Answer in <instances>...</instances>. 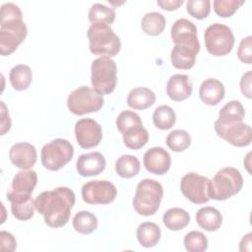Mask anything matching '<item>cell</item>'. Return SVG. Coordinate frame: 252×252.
Wrapping results in <instances>:
<instances>
[{"instance_id":"ffe728a7","label":"cell","mask_w":252,"mask_h":252,"mask_svg":"<svg viewBox=\"0 0 252 252\" xmlns=\"http://www.w3.org/2000/svg\"><path fill=\"white\" fill-rule=\"evenodd\" d=\"M225 89L223 84L215 78H209L200 86L199 96L201 100L208 105H217L224 97Z\"/></svg>"},{"instance_id":"d4e9b609","label":"cell","mask_w":252,"mask_h":252,"mask_svg":"<svg viewBox=\"0 0 252 252\" xmlns=\"http://www.w3.org/2000/svg\"><path fill=\"white\" fill-rule=\"evenodd\" d=\"M162 221L169 230L177 231L186 227L190 222V216L184 209L170 208L162 216Z\"/></svg>"},{"instance_id":"83f0119b","label":"cell","mask_w":252,"mask_h":252,"mask_svg":"<svg viewBox=\"0 0 252 252\" xmlns=\"http://www.w3.org/2000/svg\"><path fill=\"white\" fill-rule=\"evenodd\" d=\"M124 145L131 150H139L143 148L149 141V132L143 125L130 128L122 133Z\"/></svg>"},{"instance_id":"44dd1931","label":"cell","mask_w":252,"mask_h":252,"mask_svg":"<svg viewBox=\"0 0 252 252\" xmlns=\"http://www.w3.org/2000/svg\"><path fill=\"white\" fill-rule=\"evenodd\" d=\"M200 50L190 46L175 44L170 52V60L176 69L189 70L196 62V56Z\"/></svg>"},{"instance_id":"9c48e42d","label":"cell","mask_w":252,"mask_h":252,"mask_svg":"<svg viewBox=\"0 0 252 252\" xmlns=\"http://www.w3.org/2000/svg\"><path fill=\"white\" fill-rule=\"evenodd\" d=\"M205 45L207 51L215 56L228 54L234 45V35L229 27L215 23L205 31Z\"/></svg>"},{"instance_id":"b9f144b4","label":"cell","mask_w":252,"mask_h":252,"mask_svg":"<svg viewBox=\"0 0 252 252\" xmlns=\"http://www.w3.org/2000/svg\"><path fill=\"white\" fill-rule=\"evenodd\" d=\"M0 104H1V117H2L1 118V135H4L11 128V119L4 101H0Z\"/></svg>"},{"instance_id":"ba28073f","label":"cell","mask_w":252,"mask_h":252,"mask_svg":"<svg viewBox=\"0 0 252 252\" xmlns=\"http://www.w3.org/2000/svg\"><path fill=\"white\" fill-rule=\"evenodd\" d=\"M102 94L88 86H81L71 92L67 98L68 109L76 115L96 112L103 106Z\"/></svg>"},{"instance_id":"d6986e66","label":"cell","mask_w":252,"mask_h":252,"mask_svg":"<svg viewBox=\"0 0 252 252\" xmlns=\"http://www.w3.org/2000/svg\"><path fill=\"white\" fill-rule=\"evenodd\" d=\"M192 91V83L185 74H174L166 83V94L174 101H182L188 98Z\"/></svg>"},{"instance_id":"7c38bea8","label":"cell","mask_w":252,"mask_h":252,"mask_svg":"<svg viewBox=\"0 0 252 252\" xmlns=\"http://www.w3.org/2000/svg\"><path fill=\"white\" fill-rule=\"evenodd\" d=\"M214 128L219 137L222 138L232 146L246 147L251 143V127L242 121L233 123H221L216 120Z\"/></svg>"},{"instance_id":"484cf974","label":"cell","mask_w":252,"mask_h":252,"mask_svg":"<svg viewBox=\"0 0 252 252\" xmlns=\"http://www.w3.org/2000/svg\"><path fill=\"white\" fill-rule=\"evenodd\" d=\"M9 80L14 90L25 91L32 82V69L25 64L16 65L10 70Z\"/></svg>"},{"instance_id":"3957f363","label":"cell","mask_w":252,"mask_h":252,"mask_svg":"<svg viewBox=\"0 0 252 252\" xmlns=\"http://www.w3.org/2000/svg\"><path fill=\"white\" fill-rule=\"evenodd\" d=\"M90 50L93 54L101 56H116L121 49L119 36L109 25L102 23L92 24L87 32Z\"/></svg>"},{"instance_id":"52a82bcc","label":"cell","mask_w":252,"mask_h":252,"mask_svg":"<svg viewBox=\"0 0 252 252\" xmlns=\"http://www.w3.org/2000/svg\"><path fill=\"white\" fill-rule=\"evenodd\" d=\"M73 156V145L66 139L57 138L42 147L40 159L46 169L56 171L66 165L72 159Z\"/></svg>"},{"instance_id":"f1b7e54d","label":"cell","mask_w":252,"mask_h":252,"mask_svg":"<svg viewBox=\"0 0 252 252\" xmlns=\"http://www.w3.org/2000/svg\"><path fill=\"white\" fill-rule=\"evenodd\" d=\"M166 21L162 14L158 12H150L144 15L141 21V28L143 32L149 35H158L165 28Z\"/></svg>"},{"instance_id":"6da1fadb","label":"cell","mask_w":252,"mask_h":252,"mask_svg":"<svg viewBox=\"0 0 252 252\" xmlns=\"http://www.w3.org/2000/svg\"><path fill=\"white\" fill-rule=\"evenodd\" d=\"M76 202V196L68 187H58L40 193L34 200L35 210L44 218V222L54 228L64 226Z\"/></svg>"},{"instance_id":"4316f807","label":"cell","mask_w":252,"mask_h":252,"mask_svg":"<svg viewBox=\"0 0 252 252\" xmlns=\"http://www.w3.org/2000/svg\"><path fill=\"white\" fill-rule=\"evenodd\" d=\"M141 169L140 160L132 155H123L115 161V171L122 178H132Z\"/></svg>"},{"instance_id":"4dcf8cb0","label":"cell","mask_w":252,"mask_h":252,"mask_svg":"<svg viewBox=\"0 0 252 252\" xmlns=\"http://www.w3.org/2000/svg\"><path fill=\"white\" fill-rule=\"evenodd\" d=\"M73 227L81 234H90L97 228V218L89 211L78 212L72 220Z\"/></svg>"},{"instance_id":"836d02e7","label":"cell","mask_w":252,"mask_h":252,"mask_svg":"<svg viewBox=\"0 0 252 252\" xmlns=\"http://www.w3.org/2000/svg\"><path fill=\"white\" fill-rule=\"evenodd\" d=\"M165 143L167 147L173 152H183L188 149L191 145V136L185 130H173L170 132L166 139Z\"/></svg>"},{"instance_id":"ab89813d","label":"cell","mask_w":252,"mask_h":252,"mask_svg":"<svg viewBox=\"0 0 252 252\" xmlns=\"http://www.w3.org/2000/svg\"><path fill=\"white\" fill-rule=\"evenodd\" d=\"M238 59L246 64L252 63V37L248 35L241 39L237 49Z\"/></svg>"},{"instance_id":"d590c367","label":"cell","mask_w":252,"mask_h":252,"mask_svg":"<svg viewBox=\"0 0 252 252\" xmlns=\"http://www.w3.org/2000/svg\"><path fill=\"white\" fill-rule=\"evenodd\" d=\"M138 125H143L142 119L139 114L131 110H124L120 112L116 118V127L121 134Z\"/></svg>"},{"instance_id":"e0dca14e","label":"cell","mask_w":252,"mask_h":252,"mask_svg":"<svg viewBox=\"0 0 252 252\" xmlns=\"http://www.w3.org/2000/svg\"><path fill=\"white\" fill-rule=\"evenodd\" d=\"M11 162L21 169H30L36 162V150L33 145L26 142L14 144L9 152Z\"/></svg>"},{"instance_id":"cb8c5ba5","label":"cell","mask_w":252,"mask_h":252,"mask_svg":"<svg viewBox=\"0 0 252 252\" xmlns=\"http://www.w3.org/2000/svg\"><path fill=\"white\" fill-rule=\"evenodd\" d=\"M160 227L152 221H145L139 224L137 228V239L145 248L156 246L160 240Z\"/></svg>"},{"instance_id":"ac0fdd59","label":"cell","mask_w":252,"mask_h":252,"mask_svg":"<svg viewBox=\"0 0 252 252\" xmlns=\"http://www.w3.org/2000/svg\"><path fill=\"white\" fill-rule=\"evenodd\" d=\"M106 161L102 154L93 152L81 155L76 162V168L81 176H95L105 169Z\"/></svg>"},{"instance_id":"f546056e","label":"cell","mask_w":252,"mask_h":252,"mask_svg":"<svg viewBox=\"0 0 252 252\" xmlns=\"http://www.w3.org/2000/svg\"><path fill=\"white\" fill-rule=\"evenodd\" d=\"M245 116L243 105L238 100H230L219 111L218 121L221 123H233L242 121Z\"/></svg>"},{"instance_id":"603a6c76","label":"cell","mask_w":252,"mask_h":252,"mask_svg":"<svg viewBox=\"0 0 252 252\" xmlns=\"http://www.w3.org/2000/svg\"><path fill=\"white\" fill-rule=\"evenodd\" d=\"M156 102V94L149 88L139 87L131 90L127 96L128 105L137 110L151 107Z\"/></svg>"},{"instance_id":"e575fe53","label":"cell","mask_w":252,"mask_h":252,"mask_svg":"<svg viewBox=\"0 0 252 252\" xmlns=\"http://www.w3.org/2000/svg\"><path fill=\"white\" fill-rule=\"evenodd\" d=\"M184 247L189 252H204L208 248V238L203 232L192 230L184 236Z\"/></svg>"},{"instance_id":"5bb4252c","label":"cell","mask_w":252,"mask_h":252,"mask_svg":"<svg viewBox=\"0 0 252 252\" xmlns=\"http://www.w3.org/2000/svg\"><path fill=\"white\" fill-rule=\"evenodd\" d=\"M37 183V174L32 169H23L13 178L12 188L7 193V200L10 202L16 199L32 197V193Z\"/></svg>"},{"instance_id":"7a4b0ae2","label":"cell","mask_w":252,"mask_h":252,"mask_svg":"<svg viewBox=\"0 0 252 252\" xmlns=\"http://www.w3.org/2000/svg\"><path fill=\"white\" fill-rule=\"evenodd\" d=\"M28 34L23 14L18 5L8 2L1 6L0 53L3 56L12 54L25 40Z\"/></svg>"},{"instance_id":"4fadbf2b","label":"cell","mask_w":252,"mask_h":252,"mask_svg":"<svg viewBox=\"0 0 252 252\" xmlns=\"http://www.w3.org/2000/svg\"><path fill=\"white\" fill-rule=\"evenodd\" d=\"M75 136L81 148H94L102 139L101 126L92 118H82L75 124Z\"/></svg>"},{"instance_id":"2e32d148","label":"cell","mask_w":252,"mask_h":252,"mask_svg":"<svg viewBox=\"0 0 252 252\" xmlns=\"http://www.w3.org/2000/svg\"><path fill=\"white\" fill-rule=\"evenodd\" d=\"M145 168L156 175L165 174L171 164L169 153L161 147H154L149 149L143 158Z\"/></svg>"},{"instance_id":"8992f818","label":"cell","mask_w":252,"mask_h":252,"mask_svg":"<svg viewBox=\"0 0 252 252\" xmlns=\"http://www.w3.org/2000/svg\"><path fill=\"white\" fill-rule=\"evenodd\" d=\"M91 82L94 91L100 94H111L117 84V67L114 60L108 56L94 59L91 66Z\"/></svg>"},{"instance_id":"30bf717a","label":"cell","mask_w":252,"mask_h":252,"mask_svg":"<svg viewBox=\"0 0 252 252\" xmlns=\"http://www.w3.org/2000/svg\"><path fill=\"white\" fill-rule=\"evenodd\" d=\"M183 196L194 204H205L210 197V179L195 172L186 173L180 181Z\"/></svg>"},{"instance_id":"74e56055","label":"cell","mask_w":252,"mask_h":252,"mask_svg":"<svg viewBox=\"0 0 252 252\" xmlns=\"http://www.w3.org/2000/svg\"><path fill=\"white\" fill-rule=\"evenodd\" d=\"M186 10L189 15L198 20L207 18L211 12L210 0H188L186 2Z\"/></svg>"},{"instance_id":"8fae6325","label":"cell","mask_w":252,"mask_h":252,"mask_svg":"<svg viewBox=\"0 0 252 252\" xmlns=\"http://www.w3.org/2000/svg\"><path fill=\"white\" fill-rule=\"evenodd\" d=\"M116 195L115 185L105 179L91 180L82 187V198L91 205L109 204L115 200Z\"/></svg>"},{"instance_id":"8d00e7d4","label":"cell","mask_w":252,"mask_h":252,"mask_svg":"<svg viewBox=\"0 0 252 252\" xmlns=\"http://www.w3.org/2000/svg\"><path fill=\"white\" fill-rule=\"evenodd\" d=\"M34 201H32V198L11 204L12 214L19 220H28L32 219L34 214Z\"/></svg>"},{"instance_id":"60d3db41","label":"cell","mask_w":252,"mask_h":252,"mask_svg":"<svg viewBox=\"0 0 252 252\" xmlns=\"http://www.w3.org/2000/svg\"><path fill=\"white\" fill-rule=\"evenodd\" d=\"M17 241L14 235L8 231L2 230L0 232V250L1 251H15Z\"/></svg>"},{"instance_id":"1f68e13d","label":"cell","mask_w":252,"mask_h":252,"mask_svg":"<svg viewBox=\"0 0 252 252\" xmlns=\"http://www.w3.org/2000/svg\"><path fill=\"white\" fill-rule=\"evenodd\" d=\"M153 122L160 130L170 129L176 122V114L168 105L158 106L153 113Z\"/></svg>"},{"instance_id":"5b68a950","label":"cell","mask_w":252,"mask_h":252,"mask_svg":"<svg viewBox=\"0 0 252 252\" xmlns=\"http://www.w3.org/2000/svg\"><path fill=\"white\" fill-rule=\"evenodd\" d=\"M243 186V177L238 169L226 166L220 169L210 180V197L218 201L236 195Z\"/></svg>"},{"instance_id":"f6af8a7d","label":"cell","mask_w":252,"mask_h":252,"mask_svg":"<svg viewBox=\"0 0 252 252\" xmlns=\"http://www.w3.org/2000/svg\"><path fill=\"white\" fill-rule=\"evenodd\" d=\"M251 235L252 234L249 232L248 234H246L242 237V239L239 243V250L240 251H245V250L250 251L251 250V248H249L250 244H251Z\"/></svg>"},{"instance_id":"277c9868","label":"cell","mask_w":252,"mask_h":252,"mask_svg":"<svg viewBox=\"0 0 252 252\" xmlns=\"http://www.w3.org/2000/svg\"><path fill=\"white\" fill-rule=\"evenodd\" d=\"M163 196L161 184L154 179L145 178L141 180L133 198L134 210L142 216L149 217L157 213Z\"/></svg>"},{"instance_id":"9a60e30c","label":"cell","mask_w":252,"mask_h":252,"mask_svg":"<svg viewBox=\"0 0 252 252\" xmlns=\"http://www.w3.org/2000/svg\"><path fill=\"white\" fill-rule=\"evenodd\" d=\"M170 34L175 44L190 46L200 50L197 28L191 21L183 18L176 20L171 27Z\"/></svg>"},{"instance_id":"f35d334b","label":"cell","mask_w":252,"mask_h":252,"mask_svg":"<svg viewBox=\"0 0 252 252\" xmlns=\"http://www.w3.org/2000/svg\"><path fill=\"white\" fill-rule=\"evenodd\" d=\"M245 1L241 0H215L213 2L216 14L222 18L231 17L238 8L244 4Z\"/></svg>"},{"instance_id":"d6a6232c","label":"cell","mask_w":252,"mask_h":252,"mask_svg":"<svg viewBox=\"0 0 252 252\" xmlns=\"http://www.w3.org/2000/svg\"><path fill=\"white\" fill-rule=\"evenodd\" d=\"M88 17L89 21L92 24L102 23L106 25H111L115 20V10L114 8L107 7L104 4L94 3L90 8Z\"/></svg>"},{"instance_id":"7bdbcfd3","label":"cell","mask_w":252,"mask_h":252,"mask_svg":"<svg viewBox=\"0 0 252 252\" xmlns=\"http://www.w3.org/2000/svg\"><path fill=\"white\" fill-rule=\"evenodd\" d=\"M240 89L246 97L251 98V71L242 75L240 80Z\"/></svg>"},{"instance_id":"7402d4cb","label":"cell","mask_w":252,"mask_h":252,"mask_svg":"<svg viewBox=\"0 0 252 252\" xmlns=\"http://www.w3.org/2000/svg\"><path fill=\"white\" fill-rule=\"evenodd\" d=\"M196 221L198 225L206 231H216L222 223L220 212L211 206L203 207L196 213Z\"/></svg>"},{"instance_id":"ee69618b","label":"cell","mask_w":252,"mask_h":252,"mask_svg":"<svg viewBox=\"0 0 252 252\" xmlns=\"http://www.w3.org/2000/svg\"><path fill=\"white\" fill-rule=\"evenodd\" d=\"M183 0H161V1H158V5L166 11H173L178 9L182 4H183Z\"/></svg>"}]
</instances>
